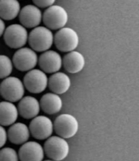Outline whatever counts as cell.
Masks as SVG:
<instances>
[{
  "label": "cell",
  "mask_w": 139,
  "mask_h": 161,
  "mask_svg": "<svg viewBox=\"0 0 139 161\" xmlns=\"http://www.w3.org/2000/svg\"><path fill=\"white\" fill-rule=\"evenodd\" d=\"M28 42L31 49L35 52H45L54 44V35L46 27L38 26L33 28L28 36Z\"/></svg>",
  "instance_id": "cell-1"
},
{
  "label": "cell",
  "mask_w": 139,
  "mask_h": 161,
  "mask_svg": "<svg viewBox=\"0 0 139 161\" xmlns=\"http://www.w3.org/2000/svg\"><path fill=\"white\" fill-rule=\"evenodd\" d=\"M25 88L21 80L13 76H9L0 84V95L6 101L17 102L24 95Z\"/></svg>",
  "instance_id": "cell-2"
},
{
  "label": "cell",
  "mask_w": 139,
  "mask_h": 161,
  "mask_svg": "<svg viewBox=\"0 0 139 161\" xmlns=\"http://www.w3.org/2000/svg\"><path fill=\"white\" fill-rule=\"evenodd\" d=\"M44 150L49 158L61 161L68 156L70 147L65 139L59 136H51L46 139Z\"/></svg>",
  "instance_id": "cell-3"
},
{
  "label": "cell",
  "mask_w": 139,
  "mask_h": 161,
  "mask_svg": "<svg viewBox=\"0 0 139 161\" xmlns=\"http://www.w3.org/2000/svg\"><path fill=\"white\" fill-rule=\"evenodd\" d=\"M45 27L50 30H58L65 27L69 20V15L64 8L58 5L48 7L42 14Z\"/></svg>",
  "instance_id": "cell-4"
},
{
  "label": "cell",
  "mask_w": 139,
  "mask_h": 161,
  "mask_svg": "<svg viewBox=\"0 0 139 161\" xmlns=\"http://www.w3.org/2000/svg\"><path fill=\"white\" fill-rule=\"evenodd\" d=\"M79 37L78 33L70 27H63L54 36V43L56 48L61 52L69 53L78 48Z\"/></svg>",
  "instance_id": "cell-5"
},
{
  "label": "cell",
  "mask_w": 139,
  "mask_h": 161,
  "mask_svg": "<svg viewBox=\"0 0 139 161\" xmlns=\"http://www.w3.org/2000/svg\"><path fill=\"white\" fill-rule=\"evenodd\" d=\"M28 32L22 25L12 24L6 28L3 40L6 44L12 49L23 48L28 42Z\"/></svg>",
  "instance_id": "cell-6"
},
{
  "label": "cell",
  "mask_w": 139,
  "mask_h": 161,
  "mask_svg": "<svg viewBox=\"0 0 139 161\" xmlns=\"http://www.w3.org/2000/svg\"><path fill=\"white\" fill-rule=\"evenodd\" d=\"M53 125L54 130L58 136L64 139L74 137L79 130L78 120L73 115L69 114H63L58 116Z\"/></svg>",
  "instance_id": "cell-7"
},
{
  "label": "cell",
  "mask_w": 139,
  "mask_h": 161,
  "mask_svg": "<svg viewBox=\"0 0 139 161\" xmlns=\"http://www.w3.org/2000/svg\"><path fill=\"white\" fill-rule=\"evenodd\" d=\"M48 78L45 72L41 69H33L24 75L23 84L24 88L31 93L40 94L48 86Z\"/></svg>",
  "instance_id": "cell-8"
},
{
  "label": "cell",
  "mask_w": 139,
  "mask_h": 161,
  "mask_svg": "<svg viewBox=\"0 0 139 161\" xmlns=\"http://www.w3.org/2000/svg\"><path fill=\"white\" fill-rule=\"evenodd\" d=\"M12 63L19 71H29L34 69L37 65L38 57L33 49L23 47L14 53Z\"/></svg>",
  "instance_id": "cell-9"
},
{
  "label": "cell",
  "mask_w": 139,
  "mask_h": 161,
  "mask_svg": "<svg viewBox=\"0 0 139 161\" xmlns=\"http://www.w3.org/2000/svg\"><path fill=\"white\" fill-rule=\"evenodd\" d=\"M29 129L33 137L39 140H44L52 136L54 131V125L48 117L37 116L33 118Z\"/></svg>",
  "instance_id": "cell-10"
},
{
  "label": "cell",
  "mask_w": 139,
  "mask_h": 161,
  "mask_svg": "<svg viewBox=\"0 0 139 161\" xmlns=\"http://www.w3.org/2000/svg\"><path fill=\"white\" fill-rule=\"evenodd\" d=\"M38 63L41 70L45 74H54L61 69L62 58L57 52L48 50L40 55Z\"/></svg>",
  "instance_id": "cell-11"
},
{
  "label": "cell",
  "mask_w": 139,
  "mask_h": 161,
  "mask_svg": "<svg viewBox=\"0 0 139 161\" xmlns=\"http://www.w3.org/2000/svg\"><path fill=\"white\" fill-rule=\"evenodd\" d=\"M18 154L20 161H43L45 153L40 143L31 141L23 143Z\"/></svg>",
  "instance_id": "cell-12"
},
{
  "label": "cell",
  "mask_w": 139,
  "mask_h": 161,
  "mask_svg": "<svg viewBox=\"0 0 139 161\" xmlns=\"http://www.w3.org/2000/svg\"><path fill=\"white\" fill-rule=\"evenodd\" d=\"M19 20L25 28L38 27L42 20V13L38 7L35 5H27L20 9Z\"/></svg>",
  "instance_id": "cell-13"
},
{
  "label": "cell",
  "mask_w": 139,
  "mask_h": 161,
  "mask_svg": "<svg viewBox=\"0 0 139 161\" xmlns=\"http://www.w3.org/2000/svg\"><path fill=\"white\" fill-rule=\"evenodd\" d=\"M17 108L19 114L27 120L38 116L41 109L38 100L32 96L23 97L20 100Z\"/></svg>",
  "instance_id": "cell-14"
},
{
  "label": "cell",
  "mask_w": 139,
  "mask_h": 161,
  "mask_svg": "<svg viewBox=\"0 0 139 161\" xmlns=\"http://www.w3.org/2000/svg\"><path fill=\"white\" fill-rule=\"evenodd\" d=\"M62 65L69 73L77 74L84 68L86 60L82 53L73 50L65 55L62 59Z\"/></svg>",
  "instance_id": "cell-15"
},
{
  "label": "cell",
  "mask_w": 139,
  "mask_h": 161,
  "mask_svg": "<svg viewBox=\"0 0 139 161\" xmlns=\"http://www.w3.org/2000/svg\"><path fill=\"white\" fill-rule=\"evenodd\" d=\"M71 79L63 72H56L48 79V86L52 92L57 95L66 93L71 87Z\"/></svg>",
  "instance_id": "cell-16"
},
{
  "label": "cell",
  "mask_w": 139,
  "mask_h": 161,
  "mask_svg": "<svg viewBox=\"0 0 139 161\" xmlns=\"http://www.w3.org/2000/svg\"><path fill=\"white\" fill-rule=\"evenodd\" d=\"M7 133L8 139L16 145H23L26 143L31 135L29 127L23 122H15L12 125Z\"/></svg>",
  "instance_id": "cell-17"
},
{
  "label": "cell",
  "mask_w": 139,
  "mask_h": 161,
  "mask_svg": "<svg viewBox=\"0 0 139 161\" xmlns=\"http://www.w3.org/2000/svg\"><path fill=\"white\" fill-rule=\"evenodd\" d=\"M40 108L48 114H55L59 112L62 108V100L59 95L48 92L42 96L40 100Z\"/></svg>",
  "instance_id": "cell-18"
},
{
  "label": "cell",
  "mask_w": 139,
  "mask_h": 161,
  "mask_svg": "<svg viewBox=\"0 0 139 161\" xmlns=\"http://www.w3.org/2000/svg\"><path fill=\"white\" fill-rule=\"evenodd\" d=\"M19 117L18 108L12 102L4 101L0 102V125L11 126Z\"/></svg>",
  "instance_id": "cell-19"
},
{
  "label": "cell",
  "mask_w": 139,
  "mask_h": 161,
  "mask_svg": "<svg viewBox=\"0 0 139 161\" xmlns=\"http://www.w3.org/2000/svg\"><path fill=\"white\" fill-rule=\"evenodd\" d=\"M20 4L19 0H0V18L11 20L19 16Z\"/></svg>",
  "instance_id": "cell-20"
},
{
  "label": "cell",
  "mask_w": 139,
  "mask_h": 161,
  "mask_svg": "<svg viewBox=\"0 0 139 161\" xmlns=\"http://www.w3.org/2000/svg\"><path fill=\"white\" fill-rule=\"evenodd\" d=\"M12 70V61L6 55L0 54V79H5L9 77Z\"/></svg>",
  "instance_id": "cell-21"
},
{
  "label": "cell",
  "mask_w": 139,
  "mask_h": 161,
  "mask_svg": "<svg viewBox=\"0 0 139 161\" xmlns=\"http://www.w3.org/2000/svg\"><path fill=\"white\" fill-rule=\"evenodd\" d=\"M0 161H19V154L12 147H4L0 150Z\"/></svg>",
  "instance_id": "cell-22"
},
{
  "label": "cell",
  "mask_w": 139,
  "mask_h": 161,
  "mask_svg": "<svg viewBox=\"0 0 139 161\" xmlns=\"http://www.w3.org/2000/svg\"><path fill=\"white\" fill-rule=\"evenodd\" d=\"M35 6L38 8H48L55 3L56 0H32Z\"/></svg>",
  "instance_id": "cell-23"
},
{
  "label": "cell",
  "mask_w": 139,
  "mask_h": 161,
  "mask_svg": "<svg viewBox=\"0 0 139 161\" xmlns=\"http://www.w3.org/2000/svg\"><path fill=\"white\" fill-rule=\"evenodd\" d=\"M8 140V133L5 128L0 125V148L4 146Z\"/></svg>",
  "instance_id": "cell-24"
},
{
  "label": "cell",
  "mask_w": 139,
  "mask_h": 161,
  "mask_svg": "<svg viewBox=\"0 0 139 161\" xmlns=\"http://www.w3.org/2000/svg\"><path fill=\"white\" fill-rule=\"evenodd\" d=\"M5 29H6V24L4 23L3 20L0 18V37L3 35Z\"/></svg>",
  "instance_id": "cell-25"
},
{
  "label": "cell",
  "mask_w": 139,
  "mask_h": 161,
  "mask_svg": "<svg viewBox=\"0 0 139 161\" xmlns=\"http://www.w3.org/2000/svg\"><path fill=\"white\" fill-rule=\"evenodd\" d=\"M45 161H55V160H53L50 159V160H45Z\"/></svg>",
  "instance_id": "cell-26"
}]
</instances>
